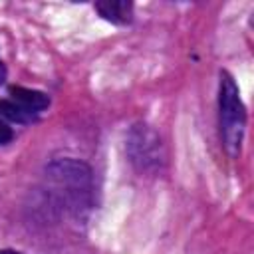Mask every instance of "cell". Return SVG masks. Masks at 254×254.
Masks as SVG:
<instances>
[{
    "label": "cell",
    "instance_id": "cell-6",
    "mask_svg": "<svg viewBox=\"0 0 254 254\" xmlns=\"http://www.w3.org/2000/svg\"><path fill=\"white\" fill-rule=\"evenodd\" d=\"M0 115H4L6 119L10 121H16V123H32L38 119L36 113L20 107L16 101L12 99H0Z\"/></svg>",
    "mask_w": 254,
    "mask_h": 254
},
{
    "label": "cell",
    "instance_id": "cell-2",
    "mask_svg": "<svg viewBox=\"0 0 254 254\" xmlns=\"http://www.w3.org/2000/svg\"><path fill=\"white\" fill-rule=\"evenodd\" d=\"M218 117H220L222 145L230 157H238L246 129V109L240 99L238 85L228 71H220Z\"/></svg>",
    "mask_w": 254,
    "mask_h": 254
},
{
    "label": "cell",
    "instance_id": "cell-4",
    "mask_svg": "<svg viewBox=\"0 0 254 254\" xmlns=\"http://www.w3.org/2000/svg\"><path fill=\"white\" fill-rule=\"evenodd\" d=\"M10 99L16 101L20 107L40 115L44 109L50 107V95L38 89H28V87H20V85H12L10 87Z\"/></svg>",
    "mask_w": 254,
    "mask_h": 254
},
{
    "label": "cell",
    "instance_id": "cell-8",
    "mask_svg": "<svg viewBox=\"0 0 254 254\" xmlns=\"http://www.w3.org/2000/svg\"><path fill=\"white\" fill-rule=\"evenodd\" d=\"M6 81V65L2 64V60H0V85Z\"/></svg>",
    "mask_w": 254,
    "mask_h": 254
},
{
    "label": "cell",
    "instance_id": "cell-3",
    "mask_svg": "<svg viewBox=\"0 0 254 254\" xmlns=\"http://www.w3.org/2000/svg\"><path fill=\"white\" fill-rule=\"evenodd\" d=\"M127 153L131 163L143 173H155L165 163L161 137L147 125L135 123L127 137Z\"/></svg>",
    "mask_w": 254,
    "mask_h": 254
},
{
    "label": "cell",
    "instance_id": "cell-1",
    "mask_svg": "<svg viewBox=\"0 0 254 254\" xmlns=\"http://www.w3.org/2000/svg\"><path fill=\"white\" fill-rule=\"evenodd\" d=\"M46 192L56 206L83 220L93 208V173L77 159H56L46 167Z\"/></svg>",
    "mask_w": 254,
    "mask_h": 254
},
{
    "label": "cell",
    "instance_id": "cell-5",
    "mask_svg": "<svg viewBox=\"0 0 254 254\" xmlns=\"http://www.w3.org/2000/svg\"><path fill=\"white\" fill-rule=\"evenodd\" d=\"M95 10L101 18L113 24H129L133 20V4L127 0H105L97 2Z\"/></svg>",
    "mask_w": 254,
    "mask_h": 254
},
{
    "label": "cell",
    "instance_id": "cell-7",
    "mask_svg": "<svg viewBox=\"0 0 254 254\" xmlns=\"http://www.w3.org/2000/svg\"><path fill=\"white\" fill-rule=\"evenodd\" d=\"M12 139H14V131H12V127H10L6 121L0 119V145H8Z\"/></svg>",
    "mask_w": 254,
    "mask_h": 254
}]
</instances>
